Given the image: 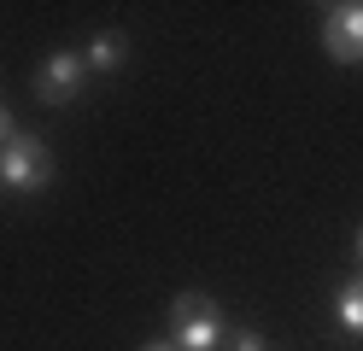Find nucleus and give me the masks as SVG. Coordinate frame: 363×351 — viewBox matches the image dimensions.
Wrapping results in <instances>:
<instances>
[{
    "instance_id": "obj_2",
    "label": "nucleus",
    "mask_w": 363,
    "mask_h": 351,
    "mask_svg": "<svg viewBox=\"0 0 363 351\" xmlns=\"http://www.w3.org/2000/svg\"><path fill=\"white\" fill-rule=\"evenodd\" d=\"M170 328H176V345L182 351H211L223 340V316L206 293H182L170 304Z\"/></svg>"
},
{
    "instance_id": "obj_7",
    "label": "nucleus",
    "mask_w": 363,
    "mask_h": 351,
    "mask_svg": "<svg viewBox=\"0 0 363 351\" xmlns=\"http://www.w3.org/2000/svg\"><path fill=\"white\" fill-rule=\"evenodd\" d=\"M235 351H264V334H258V328H235Z\"/></svg>"
},
{
    "instance_id": "obj_6",
    "label": "nucleus",
    "mask_w": 363,
    "mask_h": 351,
    "mask_svg": "<svg viewBox=\"0 0 363 351\" xmlns=\"http://www.w3.org/2000/svg\"><path fill=\"white\" fill-rule=\"evenodd\" d=\"M340 322H346L352 334H363V275H352L346 287H340Z\"/></svg>"
},
{
    "instance_id": "obj_1",
    "label": "nucleus",
    "mask_w": 363,
    "mask_h": 351,
    "mask_svg": "<svg viewBox=\"0 0 363 351\" xmlns=\"http://www.w3.org/2000/svg\"><path fill=\"white\" fill-rule=\"evenodd\" d=\"M0 182L12 194H35V187L53 182V158H48V140L41 135H12L0 147Z\"/></svg>"
},
{
    "instance_id": "obj_4",
    "label": "nucleus",
    "mask_w": 363,
    "mask_h": 351,
    "mask_svg": "<svg viewBox=\"0 0 363 351\" xmlns=\"http://www.w3.org/2000/svg\"><path fill=\"white\" fill-rule=\"evenodd\" d=\"M82 77H88V59L71 53V47H59V53H48L41 70H35V100H41V106H65V100L82 88Z\"/></svg>"
},
{
    "instance_id": "obj_10",
    "label": "nucleus",
    "mask_w": 363,
    "mask_h": 351,
    "mask_svg": "<svg viewBox=\"0 0 363 351\" xmlns=\"http://www.w3.org/2000/svg\"><path fill=\"white\" fill-rule=\"evenodd\" d=\"M357 264H363V228H357Z\"/></svg>"
},
{
    "instance_id": "obj_3",
    "label": "nucleus",
    "mask_w": 363,
    "mask_h": 351,
    "mask_svg": "<svg viewBox=\"0 0 363 351\" xmlns=\"http://www.w3.org/2000/svg\"><path fill=\"white\" fill-rule=\"evenodd\" d=\"M323 47L340 65H363V0H340L323 12Z\"/></svg>"
},
{
    "instance_id": "obj_8",
    "label": "nucleus",
    "mask_w": 363,
    "mask_h": 351,
    "mask_svg": "<svg viewBox=\"0 0 363 351\" xmlns=\"http://www.w3.org/2000/svg\"><path fill=\"white\" fill-rule=\"evenodd\" d=\"M12 135H18V123H12V111H6V106H0V147H6V140H12Z\"/></svg>"
},
{
    "instance_id": "obj_5",
    "label": "nucleus",
    "mask_w": 363,
    "mask_h": 351,
    "mask_svg": "<svg viewBox=\"0 0 363 351\" xmlns=\"http://www.w3.org/2000/svg\"><path fill=\"white\" fill-rule=\"evenodd\" d=\"M123 53H129V35L123 30H106V35H94V41H88V70H118L123 65Z\"/></svg>"
},
{
    "instance_id": "obj_9",
    "label": "nucleus",
    "mask_w": 363,
    "mask_h": 351,
    "mask_svg": "<svg viewBox=\"0 0 363 351\" xmlns=\"http://www.w3.org/2000/svg\"><path fill=\"white\" fill-rule=\"evenodd\" d=\"M141 351H182L176 340H152V345H141Z\"/></svg>"
}]
</instances>
